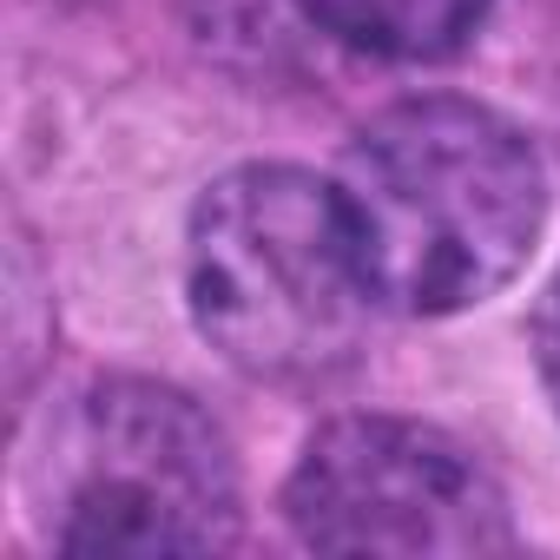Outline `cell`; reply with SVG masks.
Wrapping results in <instances>:
<instances>
[{
  "instance_id": "8992f818",
  "label": "cell",
  "mask_w": 560,
  "mask_h": 560,
  "mask_svg": "<svg viewBox=\"0 0 560 560\" xmlns=\"http://www.w3.org/2000/svg\"><path fill=\"white\" fill-rule=\"evenodd\" d=\"M534 370H540V389H547V402L560 416V277L547 284V298L534 311Z\"/></svg>"
},
{
  "instance_id": "277c9868",
  "label": "cell",
  "mask_w": 560,
  "mask_h": 560,
  "mask_svg": "<svg viewBox=\"0 0 560 560\" xmlns=\"http://www.w3.org/2000/svg\"><path fill=\"white\" fill-rule=\"evenodd\" d=\"M284 514L317 553L475 560L514 547L494 475L455 435L409 416L324 422L284 481Z\"/></svg>"
},
{
  "instance_id": "3957f363",
  "label": "cell",
  "mask_w": 560,
  "mask_h": 560,
  "mask_svg": "<svg viewBox=\"0 0 560 560\" xmlns=\"http://www.w3.org/2000/svg\"><path fill=\"white\" fill-rule=\"evenodd\" d=\"M47 540L60 553L237 547V468L218 422L145 376L86 389L47 455Z\"/></svg>"
},
{
  "instance_id": "7a4b0ae2",
  "label": "cell",
  "mask_w": 560,
  "mask_h": 560,
  "mask_svg": "<svg viewBox=\"0 0 560 560\" xmlns=\"http://www.w3.org/2000/svg\"><path fill=\"white\" fill-rule=\"evenodd\" d=\"M185 298L205 343L264 383L350 370L383 311L343 191L298 165H237L205 185L185 231Z\"/></svg>"
},
{
  "instance_id": "5b68a950",
  "label": "cell",
  "mask_w": 560,
  "mask_h": 560,
  "mask_svg": "<svg viewBox=\"0 0 560 560\" xmlns=\"http://www.w3.org/2000/svg\"><path fill=\"white\" fill-rule=\"evenodd\" d=\"M291 8L317 34H330L370 60L422 67V60H448L475 40L488 0H291Z\"/></svg>"
},
{
  "instance_id": "6da1fadb",
  "label": "cell",
  "mask_w": 560,
  "mask_h": 560,
  "mask_svg": "<svg viewBox=\"0 0 560 560\" xmlns=\"http://www.w3.org/2000/svg\"><path fill=\"white\" fill-rule=\"evenodd\" d=\"M370 291L396 317H455L514 284L547 218L534 145L475 100L376 113L337 178Z\"/></svg>"
}]
</instances>
